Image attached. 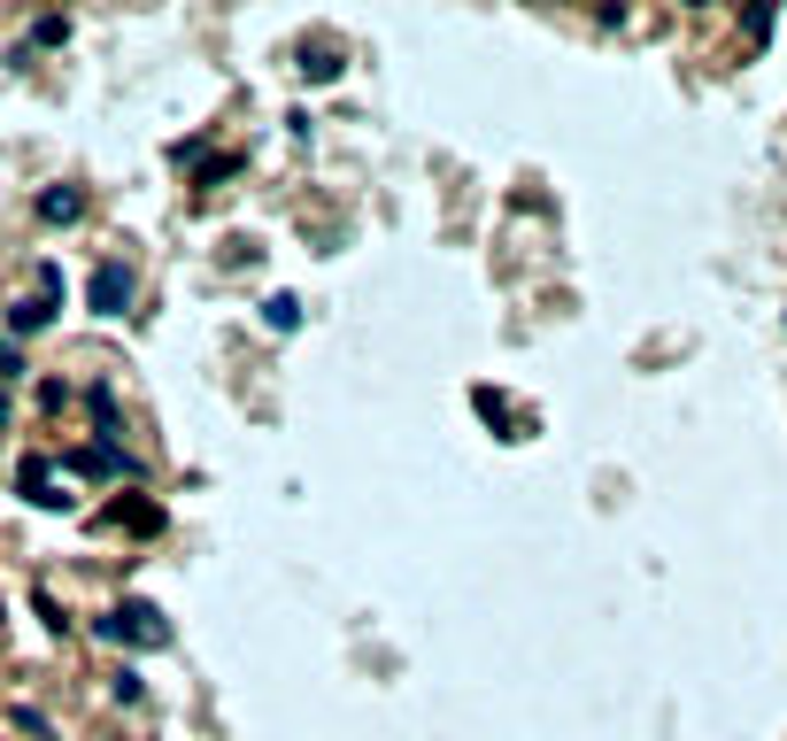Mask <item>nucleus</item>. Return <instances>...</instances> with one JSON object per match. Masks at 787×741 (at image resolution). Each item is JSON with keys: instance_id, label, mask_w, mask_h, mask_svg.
I'll return each instance as SVG.
<instances>
[{"instance_id": "nucleus-1", "label": "nucleus", "mask_w": 787, "mask_h": 741, "mask_svg": "<svg viewBox=\"0 0 787 741\" xmlns=\"http://www.w3.org/2000/svg\"><path fill=\"white\" fill-rule=\"evenodd\" d=\"M101 641H132V649H170V625H162L155 602H117L101 618Z\"/></svg>"}, {"instance_id": "nucleus-2", "label": "nucleus", "mask_w": 787, "mask_h": 741, "mask_svg": "<svg viewBox=\"0 0 787 741\" xmlns=\"http://www.w3.org/2000/svg\"><path fill=\"white\" fill-rule=\"evenodd\" d=\"M85 301H93V317H124V309H132V271H124V263H101L93 287H85Z\"/></svg>"}, {"instance_id": "nucleus-3", "label": "nucleus", "mask_w": 787, "mask_h": 741, "mask_svg": "<svg viewBox=\"0 0 787 741\" xmlns=\"http://www.w3.org/2000/svg\"><path fill=\"white\" fill-rule=\"evenodd\" d=\"M16 487H23V502H39V510H70V494L54 487V463H47V455H23Z\"/></svg>"}, {"instance_id": "nucleus-4", "label": "nucleus", "mask_w": 787, "mask_h": 741, "mask_svg": "<svg viewBox=\"0 0 787 741\" xmlns=\"http://www.w3.org/2000/svg\"><path fill=\"white\" fill-rule=\"evenodd\" d=\"M70 471H93V479H140V463H132V455H117L109 441L70 448Z\"/></svg>"}, {"instance_id": "nucleus-5", "label": "nucleus", "mask_w": 787, "mask_h": 741, "mask_svg": "<svg viewBox=\"0 0 787 741\" xmlns=\"http://www.w3.org/2000/svg\"><path fill=\"white\" fill-rule=\"evenodd\" d=\"M47 324H54V301H16V309H8V332H16V340H31V332H47Z\"/></svg>"}, {"instance_id": "nucleus-6", "label": "nucleus", "mask_w": 787, "mask_h": 741, "mask_svg": "<svg viewBox=\"0 0 787 741\" xmlns=\"http://www.w3.org/2000/svg\"><path fill=\"white\" fill-rule=\"evenodd\" d=\"M78 209H85V201H78L70 186H54V193H39V217H47V224H70Z\"/></svg>"}, {"instance_id": "nucleus-7", "label": "nucleus", "mask_w": 787, "mask_h": 741, "mask_svg": "<svg viewBox=\"0 0 787 741\" xmlns=\"http://www.w3.org/2000/svg\"><path fill=\"white\" fill-rule=\"evenodd\" d=\"M263 324H271V332H294V324H302V301H294V294H271V301H263Z\"/></svg>"}, {"instance_id": "nucleus-8", "label": "nucleus", "mask_w": 787, "mask_h": 741, "mask_svg": "<svg viewBox=\"0 0 787 741\" xmlns=\"http://www.w3.org/2000/svg\"><path fill=\"white\" fill-rule=\"evenodd\" d=\"M31 39H39V47H54V39H70V16H39V23H31Z\"/></svg>"}, {"instance_id": "nucleus-9", "label": "nucleus", "mask_w": 787, "mask_h": 741, "mask_svg": "<svg viewBox=\"0 0 787 741\" xmlns=\"http://www.w3.org/2000/svg\"><path fill=\"white\" fill-rule=\"evenodd\" d=\"M109 688H117V703H140V695H148V680H140V672H132V664H124V672H117V680H109Z\"/></svg>"}, {"instance_id": "nucleus-10", "label": "nucleus", "mask_w": 787, "mask_h": 741, "mask_svg": "<svg viewBox=\"0 0 787 741\" xmlns=\"http://www.w3.org/2000/svg\"><path fill=\"white\" fill-rule=\"evenodd\" d=\"M16 371H23V356H16V340H8V332H0V387H8V379H16Z\"/></svg>"}, {"instance_id": "nucleus-11", "label": "nucleus", "mask_w": 787, "mask_h": 741, "mask_svg": "<svg viewBox=\"0 0 787 741\" xmlns=\"http://www.w3.org/2000/svg\"><path fill=\"white\" fill-rule=\"evenodd\" d=\"M0 425H8V402H0Z\"/></svg>"}]
</instances>
